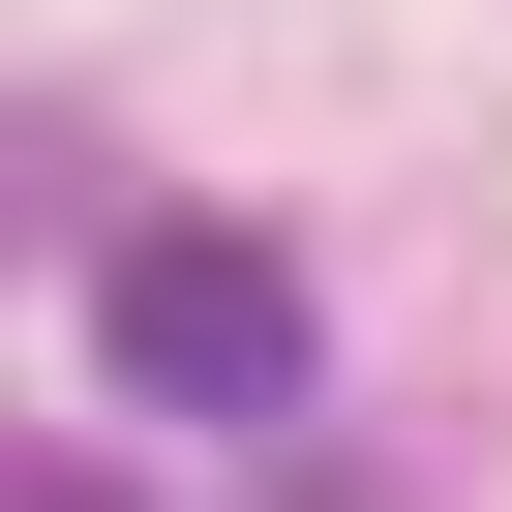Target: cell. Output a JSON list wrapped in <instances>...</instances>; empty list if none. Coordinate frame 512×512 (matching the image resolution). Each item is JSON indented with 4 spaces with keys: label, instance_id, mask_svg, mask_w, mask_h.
Here are the masks:
<instances>
[{
    "label": "cell",
    "instance_id": "6da1fadb",
    "mask_svg": "<svg viewBox=\"0 0 512 512\" xmlns=\"http://www.w3.org/2000/svg\"><path fill=\"white\" fill-rule=\"evenodd\" d=\"M91 362H121L151 422H302V392H332L302 272H272L241 211H121V241H91Z\"/></svg>",
    "mask_w": 512,
    "mask_h": 512
},
{
    "label": "cell",
    "instance_id": "7a4b0ae2",
    "mask_svg": "<svg viewBox=\"0 0 512 512\" xmlns=\"http://www.w3.org/2000/svg\"><path fill=\"white\" fill-rule=\"evenodd\" d=\"M31 512H151V482H91V452H31Z\"/></svg>",
    "mask_w": 512,
    "mask_h": 512
}]
</instances>
